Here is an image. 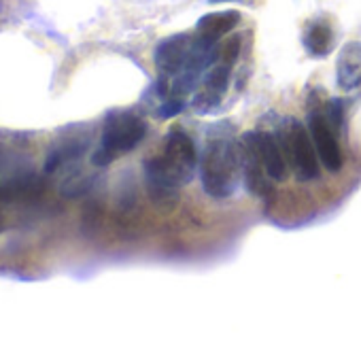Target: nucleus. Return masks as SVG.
Instances as JSON below:
<instances>
[{
  "label": "nucleus",
  "mask_w": 361,
  "mask_h": 361,
  "mask_svg": "<svg viewBox=\"0 0 361 361\" xmlns=\"http://www.w3.org/2000/svg\"><path fill=\"white\" fill-rule=\"evenodd\" d=\"M198 166L196 145L190 134L174 128L166 134L161 151L145 159V180L153 200H172L176 192L192 183Z\"/></svg>",
  "instance_id": "1"
},
{
  "label": "nucleus",
  "mask_w": 361,
  "mask_h": 361,
  "mask_svg": "<svg viewBox=\"0 0 361 361\" xmlns=\"http://www.w3.org/2000/svg\"><path fill=\"white\" fill-rule=\"evenodd\" d=\"M243 176L240 140L230 132H219L209 138L200 159V180L207 196L215 200L230 198Z\"/></svg>",
  "instance_id": "2"
},
{
  "label": "nucleus",
  "mask_w": 361,
  "mask_h": 361,
  "mask_svg": "<svg viewBox=\"0 0 361 361\" xmlns=\"http://www.w3.org/2000/svg\"><path fill=\"white\" fill-rule=\"evenodd\" d=\"M147 136V121L132 111H111L102 123L98 149L92 153L94 166H109L117 157L134 151Z\"/></svg>",
  "instance_id": "3"
},
{
  "label": "nucleus",
  "mask_w": 361,
  "mask_h": 361,
  "mask_svg": "<svg viewBox=\"0 0 361 361\" xmlns=\"http://www.w3.org/2000/svg\"><path fill=\"white\" fill-rule=\"evenodd\" d=\"M279 138L287 157L289 168L293 170V174L300 180H314L321 174V161L312 142V136L308 132V126H304L300 119L295 117H287L283 119L281 128H279Z\"/></svg>",
  "instance_id": "4"
},
{
  "label": "nucleus",
  "mask_w": 361,
  "mask_h": 361,
  "mask_svg": "<svg viewBox=\"0 0 361 361\" xmlns=\"http://www.w3.org/2000/svg\"><path fill=\"white\" fill-rule=\"evenodd\" d=\"M308 106V132L312 136L319 161L325 166V170L329 172H338L342 168V149L338 142V132L331 128V123L327 121L325 113H323V98L321 96H310V104Z\"/></svg>",
  "instance_id": "5"
},
{
  "label": "nucleus",
  "mask_w": 361,
  "mask_h": 361,
  "mask_svg": "<svg viewBox=\"0 0 361 361\" xmlns=\"http://www.w3.org/2000/svg\"><path fill=\"white\" fill-rule=\"evenodd\" d=\"M240 157H243V180L249 194L257 198H268L274 192L272 178L264 166V157L257 142V132H247L240 138Z\"/></svg>",
  "instance_id": "6"
},
{
  "label": "nucleus",
  "mask_w": 361,
  "mask_h": 361,
  "mask_svg": "<svg viewBox=\"0 0 361 361\" xmlns=\"http://www.w3.org/2000/svg\"><path fill=\"white\" fill-rule=\"evenodd\" d=\"M232 68H234V64L215 60L213 66L204 73L202 83H200V90L196 92V98L192 102V106L200 115H209V113H213L221 104L228 87H230Z\"/></svg>",
  "instance_id": "7"
},
{
  "label": "nucleus",
  "mask_w": 361,
  "mask_h": 361,
  "mask_svg": "<svg viewBox=\"0 0 361 361\" xmlns=\"http://www.w3.org/2000/svg\"><path fill=\"white\" fill-rule=\"evenodd\" d=\"M92 138L85 132H64L60 134V138L49 147V153L45 157V172L54 174L56 170H60L62 166L77 161L85 155V151L90 149Z\"/></svg>",
  "instance_id": "8"
},
{
  "label": "nucleus",
  "mask_w": 361,
  "mask_h": 361,
  "mask_svg": "<svg viewBox=\"0 0 361 361\" xmlns=\"http://www.w3.org/2000/svg\"><path fill=\"white\" fill-rule=\"evenodd\" d=\"M338 87L346 94L361 96V43H346L336 64Z\"/></svg>",
  "instance_id": "9"
},
{
  "label": "nucleus",
  "mask_w": 361,
  "mask_h": 361,
  "mask_svg": "<svg viewBox=\"0 0 361 361\" xmlns=\"http://www.w3.org/2000/svg\"><path fill=\"white\" fill-rule=\"evenodd\" d=\"M255 132H257V142H259V151L264 157V166H266L270 178L285 180L289 174V164H287L279 134L268 132V130H255Z\"/></svg>",
  "instance_id": "10"
},
{
  "label": "nucleus",
  "mask_w": 361,
  "mask_h": 361,
  "mask_svg": "<svg viewBox=\"0 0 361 361\" xmlns=\"http://www.w3.org/2000/svg\"><path fill=\"white\" fill-rule=\"evenodd\" d=\"M240 11L228 9V11H215V13H207L198 20L196 24V32L209 41V43H219L226 35H230L238 24H240Z\"/></svg>",
  "instance_id": "11"
},
{
  "label": "nucleus",
  "mask_w": 361,
  "mask_h": 361,
  "mask_svg": "<svg viewBox=\"0 0 361 361\" xmlns=\"http://www.w3.org/2000/svg\"><path fill=\"white\" fill-rule=\"evenodd\" d=\"M302 43L310 58H327L334 49V30L325 20H312L304 30Z\"/></svg>",
  "instance_id": "12"
},
{
  "label": "nucleus",
  "mask_w": 361,
  "mask_h": 361,
  "mask_svg": "<svg viewBox=\"0 0 361 361\" xmlns=\"http://www.w3.org/2000/svg\"><path fill=\"white\" fill-rule=\"evenodd\" d=\"M45 183L43 178L30 174V176H22V178H13L9 183L0 190V198L3 200H28V198H37L43 192Z\"/></svg>",
  "instance_id": "13"
},
{
  "label": "nucleus",
  "mask_w": 361,
  "mask_h": 361,
  "mask_svg": "<svg viewBox=\"0 0 361 361\" xmlns=\"http://www.w3.org/2000/svg\"><path fill=\"white\" fill-rule=\"evenodd\" d=\"M94 185V178L87 176V174H77V176H71L66 180V185L62 188V194L66 198H77V196H83L90 192V188Z\"/></svg>",
  "instance_id": "14"
},
{
  "label": "nucleus",
  "mask_w": 361,
  "mask_h": 361,
  "mask_svg": "<svg viewBox=\"0 0 361 361\" xmlns=\"http://www.w3.org/2000/svg\"><path fill=\"white\" fill-rule=\"evenodd\" d=\"M213 5H219V3H251V0H209Z\"/></svg>",
  "instance_id": "15"
}]
</instances>
